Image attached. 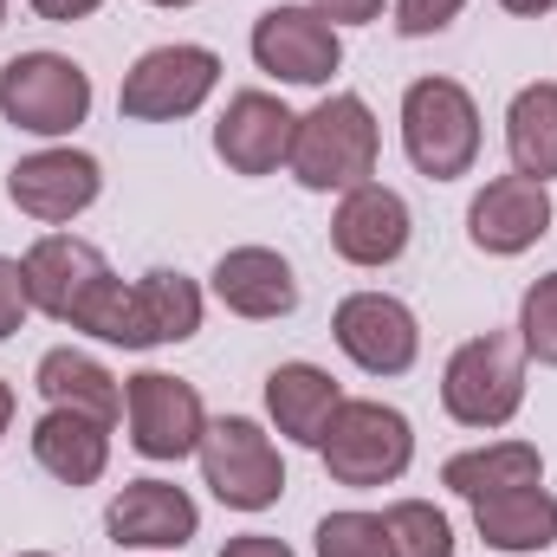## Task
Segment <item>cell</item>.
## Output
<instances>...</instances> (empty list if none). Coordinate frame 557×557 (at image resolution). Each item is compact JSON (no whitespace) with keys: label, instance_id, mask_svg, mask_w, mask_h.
I'll use <instances>...</instances> for the list:
<instances>
[{"label":"cell","instance_id":"31","mask_svg":"<svg viewBox=\"0 0 557 557\" xmlns=\"http://www.w3.org/2000/svg\"><path fill=\"white\" fill-rule=\"evenodd\" d=\"M221 557H292V545L273 539V532H240V539L221 545Z\"/></svg>","mask_w":557,"mask_h":557},{"label":"cell","instance_id":"32","mask_svg":"<svg viewBox=\"0 0 557 557\" xmlns=\"http://www.w3.org/2000/svg\"><path fill=\"white\" fill-rule=\"evenodd\" d=\"M39 20H52V26H72V20H91L104 0H26Z\"/></svg>","mask_w":557,"mask_h":557},{"label":"cell","instance_id":"14","mask_svg":"<svg viewBox=\"0 0 557 557\" xmlns=\"http://www.w3.org/2000/svg\"><path fill=\"white\" fill-rule=\"evenodd\" d=\"M104 532H111L117 552H182L201 532V506L175 480H131L111 499Z\"/></svg>","mask_w":557,"mask_h":557},{"label":"cell","instance_id":"19","mask_svg":"<svg viewBox=\"0 0 557 557\" xmlns=\"http://www.w3.org/2000/svg\"><path fill=\"white\" fill-rule=\"evenodd\" d=\"M337 403H344V389H337V376L318 370V363H278L273 376H267V416H273V428L285 441H298V447H318V441H324Z\"/></svg>","mask_w":557,"mask_h":557},{"label":"cell","instance_id":"7","mask_svg":"<svg viewBox=\"0 0 557 557\" xmlns=\"http://www.w3.org/2000/svg\"><path fill=\"white\" fill-rule=\"evenodd\" d=\"M214 85H221V52L169 39V46H149L137 65L124 72L117 111L131 124H175V117H195L214 98Z\"/></svg>","mask_w":557,"mask_h":557},{"label":"cell","instance_id":"1","mask_svg":"<svg viewBox=\"0 0 557 557\" xmlns=\"http://www.w3.org/2000/svg\"><path fill=\"white\" fill-rule=\"evenodd\" d=\"M376 156H383V131H376V111L357 98V91H331L318 98L298 131H292V182L311 188V195H350L363 182H376Z\"/></svg>","mask_w":557,"mask_h":557},{"label":"cell","instance_id":"35","mask_svg":"<svg viewBox=\"0 0 557 557\" xmlns=\"http://www.w3.org/2000/svg\"><path fill=\"white\" fill-rule=\"evenodd\" d=\"M149 7H195V0H149Z\"/></svg>","mask_w":557,"mask_h":557},{"label":"cell","instance_id":"30","mask_svg":"<svg viewBox=\"0 0 557 557\" xmlns=\"http://www.w3.org/2000/svg\"><path fill=\"white\" fill-rule=\"evenodd\" d=\"M331 26H370V20H383V0H311Z\"/></svg>","mask_w":557,"mask_h":557},{"label":"cell","instance_id":"25","mask_svg":"<svg viewBox=\"0 0 557 557\" xmlns=\"http://www.w3.org/2000/svg\"><path fill=\"white\" fill-rule=\"evenodd\" d=\"M383 525H389V552L396 557H454V525L441 506L428 499H396L383 506Z\"/></svg>","mask_w":557,"mask_h":557},{"label":"cell","instance_id":"4","mask_svg":"<svg viewBox=\"0 0 557 557\" xmlns=\"http://www.w3.org/2000/svg\"><path fill=\"white\" fill-rule=\"evenodd\" d=\"M0 117L26 137H72L91 117V72L65 52H13L0 65Z\"/></svg>","mask_w":557,"mask_h":557},{"label":"cell","instance_id":"37","mask_svg":"<svg viewBox=\"0 0 557 557\" xmlns=\"http://www.w3.org/2000/svg\"><path fill=\"white\" fill-rule=\"evenodd\" d=\"M0 26H7V0H0Z\"/></svg>","mask_w":557,"mask_h":557},{"label":"cell","instance_id":"23","mask_svg":"<svg viewBox=\"0 0 557 557\" xmlns=\"http://www.w3.org/2000/svg\"><path fill=\"white\" fill-rule=\"evenodd\" d=\"M506 156H512V175H532V182H557V78L525 85L512 104H506Z\"/></svg>","mask_w":557,"mask_h":557},{"label":"cell","instance_id":"15","mask_svg":"<svg viewBox=\"0 0 557 557\" xmlns=\"http://www.w3.org/2000/svg\"><path fill=\"white\" fill-rule=\"evenodd\" d=\"M20 273H26V298L33 311H46L52 324H72V311L85 305V292L98 278H111L104 253L78 234H39L26 253H20Z\"/></svg>","mask_w":557,"mask_h":557},{"label":"cell","instance_id":"6","mask_svg":"<svg viewBox=\"0 0 557 557\" xmlns=\"http://www.w3.org/2000/svg\"><path fill=\"white\" fill-rule=\"evenodd\" d=\"M201 480L227 512H267L285 493V460L253 416H221L201 434Z\"/></svg>","mask_w":557,"mask_h":557},{"label":"cell","instance_id":"16","mask_svg":"<svg viewBox=\"0 0 557 557\" xmlns=\"http://www.w3.org/2000/svg\"><path fill=\"white\" fill-rule=\"evenodd\" d=\"M292 131H298V117L278 104L273 91H234L221 124H214V156L234 175H273L292 156Z\"/></svg>","mask_w":557,"mask_h":557},{"label":"cell","instance_id":"24","mask_svg":"<svg viewBox=\"0 0 557 557\" xmlns=\"http://www.w3.org/2000/svg\"><path fill=\"white\" fill-rule=\"evenodd\" d=\"M137 285V331H143V350H156V344H188L195 331H201V285L188 273H169V267H156V273L131 278Z\"/></svg>","mask_w":557,"mask_h":557},{"label":"cell","instance_id":"18","mask_svg":"<svg viewBox=\"0 0 557 557\" xmlns=\"http://www.w3.org/2000/svg\"><path fill=\"white\" fill-rule=\"evenodd\" d=\"M33 460L59 486H98L111 467V421L78 416V409H46L33 421Z\"/></svg>","mask_w":557,"mask_h":557},{"label":"cell","instance_id":"22","mask_svg":"<svg viewBox=\"0 0 557 557\" xmlns=\"http://www.w3.org/2000/svg\"><path fill=\"white\" fill-rule=\"evenodd\" d=\"M441 486L460 493L467 506L473 499H493V493H512V486H545V454L532 441H486V447H467L441 467Z\"/></svg>","mask_w":557,"mask_h":557},{"label":"cell","instance_id":"27","mask_svg":"<svg viewBox=\"0 0 557 557\" xmlns=\"http://www.w3.org/2000/svg\"><path fill=\"white\" fill-rule=\"evenodd\" d=\"M519 350L532 363L557 370V273L532 278L525 298H519Z\"/></svg>","mask_w":557,"mask_h":557},{"label":"cell","instance_id":"21","mask_svg":"<svg viewBox=\"0 0 557 557\" xmlns=\"http://www.w3.org/2000/svg\"><path fill=\"white\" fill-rule=\"evenodd\" d=\"M473 532L493 545V552H552L557 545V499L545 486H512V493H493V499H473Z\"/></svg>","mask_w":557,"mask_h":557},{"label":"cell","instance_id":"26","mask_svg":"<svg viewBox=\"0 0 557 557\" xmlns=\"http://www.w3.org/2000/svg\"><path fill=\"white\" fill-rule=\"evenodd\" d=\"M311 539H318V557H396L389 552V525H383V512H363V506L324 512Z\"/></svg>","mask_w":557,"mask_h":557},{"label":"cell","instance_id":"3","mask_svg":"<svg viewBox=\"0 0 557 557\" xmlns=\"http://www.w3.org/2000/svg\"><path fill=\"white\" fill-rule=\"evenodd\" d=\"M403 149L428 182H454L480 162V104L460 78L428 72L403 91Z\"/></svg>","mask_w":557,"mask_h":557},{"label":"cell","instance_id":"34","mask_svg":"<svg viewBox=\"0 0 557 557\" xmlns=\"http://www.w3.org/2000/svg\"><path fill=\"white\" fill-rule=\"evenodd\" d=\"M7 428H13V383H0V441H7Z\"/></svg>","mask_w":557,"mask_h":557},{"label":"cell","instance_id":"8","mask_svg":"<svg viewBox=\"0 0 557 557\" xmlns=\"http://www.w3.org/2000/svg\"><path fill=\"white\" fill-rule=\"evenodd\" d=\"M104 195V162L91 149H72V143H52V149H33L7 169V201L39 221V227H65L78 221L91 201Z\"/></svg>","mask_w":557,"mask_h":557},{"label":"cell","instance_id":"9","mask_svg":"<svg viewBox=\"0 0 557 557\" xmlns=\"http://www.w3.org/2000/svg\"><path fill=\"white\" fill-rule=\"evenodd\" d=\"M124 428H131V447L143 460H188L208 434L201 389L169 376V370H143L124 383Z\"/></svg>","mask_w":557,"mask_h":557},{"label":"cell","instance_id":"10","mask_svg":"<svg viewBox=\"0 0 557 557\" xmlns=\"http://www.w3.org/2000/svg\"><path fill=\"white\" fill-rule=\"evenodd\" d=\"M331 337L363 376H403L421 357V324L396 292H350L331 311Z\"/></svg>","mask_w":557,"mask_h":557},{"label":"cell","instance_id":"11","mask_svg":"<svg viewBox=\"0 0 557 557\" xmlns=\"http://www.w3.org/2000/svg\"><path fill=\"white\" fill-rule=\"evenodd\" d=\"M247 46H253V65L278 85H324L344 65V33L318 7H267Z\"/></svg>","mask_w":557,"mask_h":557},{"label":"cell","instance_id":"28","mask_svg":"<svg viewBox=\"0 0 557 557\" xmlns=\"http://www.w3.org/2000/svg\"><path fill=\"white\" fill-rule=\"evenodd\" d=\"M467 0H396V33L403 39H428V33H447L460 20Z\"/></svg>","mask_w":557,"mask_h":557},{"label":"cell","instance_id":"2","mask_svg":"<svg viewBox=\"0 0 557 557\" xmlns=\"http://www.w3.org/2000/svg\"><path fill=\"white\" fill-rule=\"evenodd\" d=\"M318 460L337 486L350 493H376V486H396L416 460V428L403 409L389 403H370V396H344L337 416L318 441Z\"/></svg>","mask_w":557,"mask_h":557},{"label":"cell","instance_id":"12","mask_svg":"<svg viewBox=\"0 0 557 557\" xmlns=\"http://www.w3.org/2000/svg\"><path fill=\"white\" fill-rule=\"evenodd\" d=\"M552 221H557V208H552L545 182H532V175H493L473 195V208H467V240L480 253H493V260H512V253L539 247L552 234Z\"/></svg>","mask_w":557,"mask_h":557},{"label":"cell","instance_id":"20","mask_svg":"<svg viewBox=\"0 0 557 557\" xmlns=\"http://www.w3.org/2000/svg\"><path fill=\"white\" fill-rule=\"evenodd\" d=\"M33 389L46 396V409H78V416H98V421H111V428L124 416V383H117L98 357H85V350H72V344H59V350L39 357Z\"/></svg>","mask_w":557,"mask_h":557},{"label":"cell","instance_id":"33","mask_svg":"<svg viewBox=\"0 0 557 557\" xmlns=\"http://www.w3.org/2000/svg\"><path fill=\"white\" fill-rule=\"evenodd\" d=\"M506 13H519V20H539V13H552L557 0H499Z\"/></svg>","mask_w":557,"mask_h":557},{"label":"cell","instance_id":"17","mask_svg":"<svg viewBox=\"0 0 557 557\" xmlns=\"http://www.w3.org/2000/svg\"><path fill=\"white\" fill-rule=\"evenodd\" d=\"M214 298L234 311V318H253V324H273L298 311V273L292 260L273 247H227L214 260Z\"/></svg>","mask_w":557,"mask_h":557},{"label":"cell","instance_id":"5","mask_svg":"<svg viewBox=\"0 0 557 557\" xmlns=\"http://www.w3.org/2000/svg\"><path fill=\"white\" fill-rule=\"evenodd\" d=\"M441 409L460 428H506L525 409V350L506 331L467 337L441 370Z\"/></svg>","mask_w":557,"mask_h":557},{"label":"cell","instance_id":"36","mask_svg":"<svg viewBox=\"0 0 557 557\" xmlns=\"http://www.w3.org/2000/svg\"><path fill=\"white\" fill-rule=\"evenodd\" d=\"M20 557H52V552H20Z\"/></svg>","mask_w":557,"mask_h":557},{"label":"cell","instance_id":"13","mask_svg":"<svg viewBox=\"0 0 557 557\" xmlns=\"http://www.w3.org/2000/svg\"><path fill=\"white\" fill-rule=\"evenodd\" d=\"M409 234H416V221H409V201L396 188L363 182V188L337 195V214H331V253L337 260H350L363 273L396 267L409 253Z\"/></svg>","mask_w":557,"mask_h":557},{"label":"cell","instance_id":"29","mask_svg":"<svg viewBox=\"0 0 557 557\" xmlns=\"http://www.w3.org/2000/svg\"><path fill=\"white\" fill-rule=\"evenodd\" d=\"M26 311H33V298H26V273H20V260L0 253V344L26 324Z\"/></svg>","mask_w":557,"mask_h":557}]
</instances>
